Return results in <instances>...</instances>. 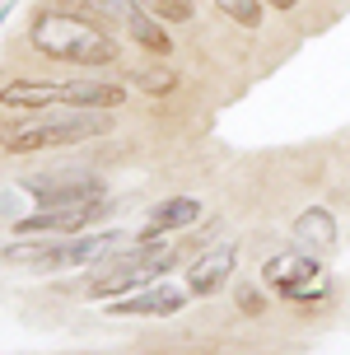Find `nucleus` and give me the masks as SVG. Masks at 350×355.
Segmentation results:
<instances>
[{"label":"nucleus","instance_id":"f257e3e1","mask_svg":"<svg viewBox=\"0 0 350 355\" xmlns=\"http://www.w3.org/2000/svg\"><path fill=\"white\" fill-rule=\"evenodd\" d=\"M28 42H33V52L70 61V66H117L122 61V42L98 19L70 15V10H42L28 24Z\"/></svg>","mask_w":350,"mask_h":355},{"label":"nucleus","instance_id":"f03ea898","mask_svg":"<svg viewBox=\"0 0 350 355\" xmlns=\"http://www.w3.org/2000/svg\"><path fill=\"white\" fill-rule=\"evenodd\" d=\"M98 136H112V112H103V107H47L42 122L5 126L0 145L10 155H42V150H66V145H85Z\"/></svg>","mask_w":350,"mask_h":355},{"label":"nucleus","instance_id":"7ed1b4c3","mask_svg":"<svg viewBox=\"0 0 350 355\" xmlns=\"http://www.w3.org/2000/svg\"><path fill=\"white\" fill-rule=\"evenodd\" d=\"M177 266V248H168L164 239H140L136 248L117 252V257H107L98 262V271L85 281V295L89 300H122L131 290H145V285L155 281H168V271Z\"/></svg>","mask_w":350,"mask_h":355},{"label":"nucleus","instance_id":"20e7f679","mask_svg":"<svg viewBox=\"0 0 350 355\" xmlns=\"http://www.w3.org/2000/svg\"><path fill=\"white\" fill-rule=\"evenodd\" d=\"M126 103V85L112 80H10L0 85V107L37 112V107H103L117 112Z\"/></svg>","mask_w":350,"mask_h":355},{"label":"nucleus","instance_id":"39448f33","mask_svg":"<svg viewBox=\"0 0 350 355\" xmlns=\"http://www.w3.org/2000/svg\"><path fill=\"white\" fill-rule=\"evenodd\" d=\"M262 281H266V290H276L280 300H290V304H308V300L332 295V276L322 271L317 252H304V248L276 252L262 266Z\"/></svg>","mask_w":350,"mask_h":355},{"label":"nucleus","instance_id":"423d86ee","mask_svg":"<svg viewBox=\"0 0 350 355\" xmlns=\"http://www.w3.org/2000/svg\"><path fill=\"white\" fill-rule=\"evenodd\" d=\"M89 15L112 24L117 33H126V42H136L150 56H173V37L164 28V19L150 15L140 0H89Z\"/></svg>","mask_w":350,"mask_h":355},{"label":"nucleus","instance_id":"0eeeda50","mask_svg":"<svg viewBox=\"0 0 350 355\" xmlns=\"http://www.w3.org/2000/svg\"><path fill=\"white\" fill-rule=\"evenodd\" d=\"M112 215V201L98 196V201H80V206H33L28 215L15 220V234H56V239H75V234H89L94 225H103Z\"/></svg>","mask_w":350,"mask_h":355},{"label":"nucleus","instance_id":"6e6552de","mask_svg":"<svg viewBox=\"0 0 350 355\" xmlns=\"http://www.w3.org/2000/svg\"><path fill=\"white\" fill-rule=\"evenodd\" d=\"M24 192L33 196L37 206H80V201H98L107 196L103 178L89 168H56V173H33L19 182Z\"/></svg>","mask_w":350,"mask_h":355},{"label":"nucleus","instance_id":"1a4fd4ad","mask_svg":"<svg viewBox=\"0 0 350 355\" xmlns=\"http://www.w3.org/2000/svg\"><path fill=\"white\" fill-rule=\"evenodd\" d=\"M192 300L182 285H145V290H131V295H122V300H107V313L112 318H173V313H182V304Z\"/></svg>","mask_w":350,"mask_h":355},{"label":"nucleus","instance_id":"9d476101","mask_svg":"<svg viewBox=\"0 0 350 355\" xmlns=\"http://www.w3.org/2000/svg\"><path fill=\"white\" fill-rule=\"evenodd\" d=\"M234 271H238V248L234 243H215L187 266V295L196 300H210V295H220L229 281H234Z\"/></svg>","mask_w":350,"mask_h":355},{"label":"nucleus","instance_id":"9b49d317","mask_svg":"<svg viewBox=\"0 0 350 355\" xmlns=\"http://www.w3.org/2000/svg\"><path fill=\"white\" fill-rule=\"evenodd\" d=\"M196 220H201V201H196V196H164L155 211L145 215L140 239H164V234L187 230V225H196Z\"/></svg>","mask_w":350,"mask_h":355},{"label":"nucleus","instance_id":"f8f14e48","mask_svg":"<svg viewBox=\"0 0 350 355\" xmlns=\"http://www.w3.org/2000/svg\"><path fill=\"white\" fill-rule=\"evenodd\" d=\"M295 248L304 252H332L336 248V220L332 211L322 206H308V211L295 220Z\"/></svg>","mask_w":350,"mask_h":355},{"label":"nucleus","instance_id":"ddd939ff","mask_svg":"<svg viewBox=\"0 0 350 355\" xmlns=\"http://www.w3.org/2000/svg\"><path fill=\"white\" fill-rule=\"evenodd\" d=\"M150 15H159L164 24H192L196 19V5L192 0H140Z\"/></svg>","mask_w":350,"mask_h":355},{"label":"nucleus","instance_id":"4468645a","mask_svg":"<svg viewBox=\"0 0 350 355\" xmlns=\"http://www.w3.org/2000/svg\"><path fill=\"white\" fill-rule=\"evenodd\" d=\"M164 61H168V56H159V61H155V66H150V71H136V85H140V89H150L155 98H164V94H168V89L177 85V75L168 71Z\"/></svg>","mask_w":350,"mask_h":355},{"label":"nucleus","instance_id":"2eb2a0df","mask_svg":"<svg viewBox=\"0 0 350 355\" xmlns=\"http://www.w3.org/2000/svg\"><path fill=\"white\" fill-rule=\"evenodd\" d=\"M215 10L229 15L234 24H243V28H257L262 24V0H215Z\"/></svg>","mask_w":350,"mask_h":355},{"label":"nucleus","instance_id":"dca6fc26","mask_svg":"<svg viewBox=\"0 0 350 355\" xmlns=\"http://www.w3.org/2000/svg\"><path fill=\"white\" fill-rule=\"evenodd\" d=\"M238 304H243V309H247V313H252V318L262 313V295H257L252 285H238Z\"/></svg>","mask_w":350,"mask_h":355},{"label":"nucleus","instance_id":"f3484780","mask_svg":"<svg viewBox=\"0 0 350 355\" xmlns=\"http://www.w3.org/2000/svg\"><path fill=\"white\" fill-rule=\"evenodd\" d=\"M262 5H271V10H280V15H285V10H295L299 0H262Z\"/></svg>","mask_w":350,"mask_h":355}]
</instances>
